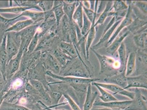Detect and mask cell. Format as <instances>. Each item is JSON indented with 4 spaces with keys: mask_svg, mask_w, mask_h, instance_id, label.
Masks as SVG:
<instances>
[{
    "mask_svg": "<svg viewBox=\"0 0 147 110\" xmlns=\"http://www.w3.org/2000/svg\"><path fill=\"white\" fill-rule=\"evenodd\" d=\"M60 75L63 76H73V77L92 78L90 70L85 63L81 60H78L72 62H69L67 65L61 68Z\"/></svg>",
    "mask_w": 147,
    "mask_h": 110,
    "instance_id": "6da1fadb",
    "label": "cell"
},
{
    "mask_svg": "<svg viewBox=\"0 0 147 110\" xmlns=\"http://www.w3.org/2000/svg\"><path fill=\"white\" fill-rule=\"evenodd\" d=\"M47 75L56 80L62 82L72 87L75 86L86 84L89 85L92 83L100 80L98 78H82L73 77V76H63L55 75L49 71H46Z\"/></svg>",
    "mask_w": 147,
    "mask_h": 110,
    "instance_id": "7a4b0ae2",
    "label": "cell"
},
{
    "mask_svg": "<svg viewBox=\"0 0 147 110\" xmlns=\"http://www.w3.org/2000/svg\"><path fill=\"white\" fill-rule=\"evenodd\" d=\"M6 35V49L8 56V64L10 60L18 54L20 46L21 40L17 33L7 32Z\"/></svg>",
    "mask_w": 147,
    "mask_h": 110,
    "instance_id": "3957f363",
    "label": "cell"
},
{
    "mask_svg": "<svg viewBox=\"0 0 147 110\" xmlns=\"http://www.w3.org/2000/svg\"><path fill=\"white\" fill-rule=\"evenodd\" d=\"M46 71L40 60L35 65L28 69V76L29 80H36L40 82L48 92L49 89L47 80Z\"/></svg>",
    "mask_w": 147,
    "mask_h": 110,
    "instance_id": "277c9868",
    "label": "cell"
},
{
    "mask_svg": "<svg viewBox=\"0 0 147 110\" xmlns=\"http://www.w3.org/2000/svg\"><path fill=\"white\" fill-rule=\"evenodd\" d=\"M42 21L30 25L19 33H17L21 40L20 46L19 51L24 53L25 50L27 49L31 41Z\"/></svg>",
    "mask_w": 147,
    "mask_h": 110,
    "instance_id": "5b68a950",
    "label": "cell"
},
{
    "mask_svg": "<svg viewBox=\"0 0 147 110\" xmlns=\"http://www.w3.org/2000/svg\"><path fill=\"white\" fill-rule=\"evenodd\" d=\"M40 61L46 71L59 75L61 69L59 63L50 52L45 51L41 52Z\"/></svg>",
    "mask_w": 147,
    "mask_h": 110,
    "instance_id": "8992f818",
    "label": "cell"
},
{
    "mask_svg": "<svg viewBox=\"0 0 147 110\" xmlns=\"http://www.w3.org/2000/svg\"><path fill=\"white\" fill-rule=\"evenodd\" d=\"M27 50H25L21 58L19 70L18 72L25 71L32 67L35 65L40 59L41 51L33 52L31 53H28Z\"/></svg>",
    "mask_w": 147,
    "mask_h": 110,
    "instance_id": "52a82bcc",
    "label": "cell"
},
{
    "mask_svg": "<svg viewBox=\"0 0 147 110\" xmlns=\"http://www.w3.org/2000/svg\"><path fill=\"white\" fill-rule=\"evenodd\" d=\"M56 36L60 41L72 43L70 37V25L67 17L64 15L57 26L55 31Z\"/></svg>",
    "mask_w": 147,
    "mask_h": 110,
    "instance_id": "ba28073f",
    "label": "cell"
},
{
    "mask_svg": "<svg viewBox=\"0 0 147 110\" xmlns=\"http://www.w3.org/2000/svg\"><path fill=\"white\" fill-rule=\"evenodd\" d=\"M91 49L93 53L100 63V74H102L105 72L116 70L117 61L113 58L105 56H102L97 53L94 50Z\"/></svg>",
    "mask_w": 147,
    "mask_h": 110,
    "instance_id": "9c48e42d",
    "label": "cell"
},
{
    "mask_svg": "<svg viewBox=\"0 0 147 110\" xmlns=\"http://www.w3.org/2000/svg\"><path fill=\"white\" fill-rule=\"evenodd\" d=\"M23 52L19 51L18 54L10 60L7 65L5 80L10 81L13 76L19 70L21 58Z\"/></svg>",
    "mask_w": 147,
    "mask_h": 110,
    "instance_id": "30bf717a",
    "label": "cell"
},
{
    "mask_svg": "<svg viewBox=\"0 0 147 110\" xmlns=\"http://www.w3.org/2000/svg\"><path fill=\"white\" fill-rule=\"evenodd\" d=\"M132 102V100L124 101H119L118 100L107 103L100 101L99 100H96L93 104V106L106 107L114 109L129 110V108Z\"/></svg>",
    "mask_w": 147,
    "mask_h": 110,
    "instance_id": "8fae6325",
    "label": "cell"
},
{
    "mask_svg": "<svg viewBox=\"0 0 147 110\" xmlns=\"http://www.w3.org/2000/svg\"><path fill=\"white\" fill-rule=\"evenodd\" d=\"M133 21V19L132 15L131 9L130 5H129L127 11L126 16L121 21V23L117 27L113 35L111 36L109 41L107 43V47L110 45L113 41H114L115 39L116 38V37L123 30V29H125V27L126 28V27L131 25Z\"/></svg>",
    "mask_w": 147,
    "mask_h": 110,
    "instance_id": "7c38bea8",
    "label": "cell"
},
{
    "mask_svg": "<svg viewBox=\"0 0 147 110\" xmlns=\"http://www.w3.org/2000/svg\"><path fill=\"white\" fill-rule=\"evenodd\" d=\"M96 84L100 86L104 89L112 92L114 94H119L121 96H127L131 100H133L134 96V92H131L119 86L109 84H104V83L95 82Z\"/></svg>",
    "mask_w": 147,
    "mask_h": 110,
    "instance_id": "4fadbf2b",
    "label": "cell"
},
{
    "mask_svg": "<svg viewBox=\"0 0 147 110\" xmlns=\"http://www.w3.org/2000/svg\"><path fill=\"white\" fill-rule=\"evenodd\" d=\"M127 86L125 90L135 88L147 89V79L146 75H141L135 76L127 77Z\"/></svg>",
    "mask_w": 147,
    "mask_h": 110,
    "instance_id": "5bb4252c",
    "label": "cell"
},
{
    "mask_svg": "<svg viewBox=\"0 0 147 110\" xmlns=\"http://www.w3.org/2000/svg\"><path fill=\"white\" fill-rule=\"evenodd\" d=\"M131 31L127 28H125L119 33L111 44L106 49L107 52L112 56L114 55L117 52L121 43L125 37L130 33Z\"/></svg>",
    "mask_w": 147,
    "mask_h": 110,
    "instance_id": "9a60e30c",
    "label": "cell"
},
{
    "mask_svg": "<svg viewBox=\"0 0 147 110\" xmlns=\"http://www.w3.org/2000/svg\"><path fill=\"white\" fill-rule=\"evenodd\" d=\"M134 96L129 108V110H147L146 98L143 96L140 90L135 88Z\"/></svg>",
    "mask_w": 147,
    "mask_h": 110,
    "instance_id": "2e32d148",
    "label": "cell"
},
{
    "mask_svg": "<svg viewBox=\"0 0 147 110\" xmlns=\"http://www.w3.org/2000/svg\"><path fill=\"white\" fill-rule=\"evenodd\" d=\"M29 82L36 91L41 100H43L47 103L48 105L51 107V99L42 83L37 80L32 79H29Z\"/></svg>",
    "mask_w": 147,
    "mask_h": 110,
    "instance_id": "e0dca14e",
    "label": "cell"
},
{
    "mask_svg": "<svg viewBox=\"0 0 147 110\" xmlns=\"http://www.w3.org/2000/svg\"><path fill=\"white\" fill-rule=\"evenodd\" d=\"M22 16L29 17L30 19L34 22V24L42 22L45 20V13L42 12H34L27 10L23 12L18 16L12 19H10L8 22L9 25L12 24L13 22L16 20L17 19Z\"/></svg>",
    "mask_w": 147,
    "mask_h": 110,
    "instance_id": "ac0fdd59",
    "label": "cell"
},
{
    "mask_svg": "<svg viewBox=\"0 0 147 110\" xmlns=\"http://www.w3.org/2000/svg\"><path fill=\"white\" fill-rule=\"evenodd\" d=\"M58 46L63 52L73 59H75L79 57L80 59L84 62L80 56L79 52L76 49L72 43L60 41L59 43Z\"/></svg>",
    "mask_w": 147,
    "mask_h": 110,
    "instance_id": "d6986e66",
    "label": "cell"
},
{
    "mask_svg": "<svg viewBox=\"0 0 147 110\" xmlns=\"http://www.w3.org/2000/svg\"><path fill=\"white\" fill-rule=\"evenodd\" d=\"M125 70L119 72L112 76L105 78L104 81L107 84H115L125 89L127 86V77L125 75Z\"/></svg>",
    "mask_w": 147,
    "mask_h": 110,
    "instance_id": "ffe728a7",
    "label": "cell"
},
{
    "mask_svg": "<svg viewBox=\"0 0 147 110\" xmlns=\"http://www.w3.org/2000/svg\"><path fill=\"white\" fill-rule=\"evenodd\" d=\"M123 19L119 20L116 21L111 28H109L104 34L102 35V37L97 43L92 46L91 49L94 50H97L103 46L105 43L108 42L111 36L113 35L115 30L117 29V26L122 21Z\"/></svg>",
    "mask_w": 147,
    "mask_h": 110,
    "instance_id": "44dd1931",
    "label": "cell"
},
{
    "mask_svg": "<svg viewBox=\"0 0 147 110\" xmlns=\"http://www.w3.org/2000/svg\"><path fill=\"white\" fill-rule=\"evenodd\" d=\"M49 52L55 58L61 68L64 67L67 65L68 63L73 60L63 52L59 47L58 45L55 47Z\"/></svg>",
    "mask_w": 147,
    "mask_h": 110,
    "instance_id": "7402d4cb",
    "label": "cell"
},
{
    "mask_svg": "<svg viewBox=\"0 0 147 110\" xmlns=\"http://www.w3.org/2000/svg\"><path fill=\"white\" fill-rule=\"evenodd\" d=\"M6 35L4 37L0 47V63L3 76L5 80V74L8 61V56L6 49Z\"/></svg>",
    "mask_w": 147,
    "mask_h": 110,
    "instance_id": "603a6c76",
    "label": "cell"
},
{
    "mask_svg": "<svg viewBox=\"0 0 147 110\" xmlns=\"http://www.w3.org/2000/svg\"><path fill=\"white\" fill-rule=\"evenodd\" d=\"M80 1H63V9L65 15L69 21H73V16L76 8L80 4Z\"/></svg>",
    "mask_w": 147,
    "mask_h": 110,
    "instance_id": "cb8c5ba5",
    "label": "cell"
},
{
    "mask_svg": "<svg viewBox=\"0 0 147 110\" xmlns=\"http://www.w3.org/2000/svg\"><path fill=\"white\" fill-rule=\"evenodd\" d=\"M98 94L97 92H93L92 90L91 84H89L87 91L86 98L84 105L83 110L92 109Z\"/></svg>",
    "mask_w": 147,
    "mask_h": 110,
    "instance_id": "d4e9b609",
    "label": "cell"
},
{
    "mask_svg": "<svg viewBox=\"0 0 147 110\" xmlns=\"http://www.w3.org/2000/svg\"><path fill=\"white\" fill-rule=\"evenodd\" d=\"M34 24V22L30 19L25 20L18 21L14 23L10 27L7 28L6 29V32L7 33V32H12L19 33L28 27Z\"/></svg>",
    "mask_w": 147,
    "mask_h": 110,
    "instance_id": "484cf974",
    "label": "cell"
},
{
    "mask_svg": "<svg viewBox=\"0 0 147 110\" xmlns=\"http://www.w3.org/2000/svg\"><path fill=\"white\" fill-rule=\"evenodd\" d=\"M52 11L54 13L57 26L65 15L63 9V1H54Z\"/></svg>",
    "mask_w": 147,
    "mask_h": 110,
    "instance_id": "4316f807",
    "label": "cell"
},
{
    "mask_svg": "<svg viewBox=\"0 0 147 110\" xmlns=\"http://www.w3.org/2000/svg\"><path fill=\"white\" fill-rule=\"evenodd\" d=\"M136 55L134 52L129 54L125 67V75L126 77L130 76L134 72L136 68Z\"/></svg>",
    "mask_w": 147,
    "mask_h": 110,
    "instance_id": "83f0119b",
    "label": "cell"
},
{
    "mask_svg": "<svg viewBox=\"0 0 147 110\" xmlns=\"http://www.w3.org/2000/svg\"><path fill=\"white\" fill-rule=\"evenodd\" d=\"M95 22H93L92 24L91 27L87 36L85 42V51H86V59L89 60V49L92 42L94 41L96 35L95 27L94 24Z\"/></svg>",
    "mask_w": 147,
    "mask_h": 110,
    "instance_id": "f1b7e54d",
    "label": "cell"
},
{
    "mask_svg": "<svg viewBox=\"0 0 147 110\" xmlns=\"http://www.w3.org/2000/svg\"><path fill=\"white\" fill-rule=\"evenodd\" d=\"M82 2H80V4L76 8L73 16V20L79 27L82 29L83 23V10Z\"/></svg>",
    "mask_w": 147,
    "mask_h": 110,
    "instance_id": "f546056e",
    "label": "cell"
},
{
    "mask_svg": "<svg viewBox=\"0 0 147 110\" xmlns=\"http://www.w3.org/2000/svg\"><path fill=\"white\" fill-rule=\"evenodd\" d=\"M95 82L92 83L91 85L95 86L98 90L99 92L101 94V95L99 96V97L101 101L107 103V102L117 101L118 100L113 95L107 92L104 88L96 84Z\"/></svg>",
    "mask_w": 147,
    "mask_h": 110,
    "instance_id": "4dcf8cb0",
    "label": "cell"
},
{
    "mask_svg": "<svg viewBox=\"0 0 147 110\" xmlns=\"http://www.w3.org/2000/svg\"><path fill=\"white\" fill-rule=\"evenodd\" d=\"M113 1H109L106 4L103 12L101 13L99 17L96 22H95L94 26L96 27L99 25L102 24L106 19L107 17H109V13L113 9Z\"/></svg>",
    "mask_w": 147,
    "mask_h": 110,
    "instance_id": "1f68e13d",
    "label": "cell"
},
{
    "mask_svg": "<svg viewBox=\"0 0 147 110\" xmlns=\"http://www.w3.org/2000/svg\"><path fill=\"white\" fill-rule=\"evenodd\" d=\"M119 59L121 65L120 72H121L125 70V66L126 64V48L123 42L121 43V45L117 49Z\"/></svg>",
    "mask_w": 147,
    "mask_h": 110,
    "instance_id": "d6a6232c",
    "label": "cell"
},
{
    "mask_svg": "<svg viewBox=\"0 0 147 110\" xmlns=\"http://www.w3.org/2000/svg\"><path fill=\"white\" fill-rule=\"evenodd\" d=\"M0 110H32L25 106L3 100L0 107Z\"/></svg>",
    "mask_w": 147,
    "mask_h": 110,
    "instance_id": "836d02e7",
    "label": "cell"
},
{
    "mask_svg": "<svg viewBox=\"0 0 147 110\" xmlns=\"http://www.w3.org/2000/svg\"><path fill=\"white\" fill-rule=\"evenodd\" d=\"M39 1H14V2L17 6L22 7H31L36 9L39 12H42L38 6Z\"/></svg>",
    "mask_w": 147,
    "mask_h": 110,
    "instance_id": "e575fe53",
    "label": "cell"
},
{
    "mask_svg": "<svg viewBox=\"0 0 147 110\" xmlns=\"http://www.w3.org/2000/svg\"><path fill=\"white\" fill-rule=\"evenodd\" d=\"M51 99L52 107H55L58 104L63 95L61 91L56 90H50L48 92Z\"/></svg>",
    "mask_w": 147,
    "mask_h": 110,
    "instance_id": "d590c367",
    "label": "cell"
},
{
    "mask_svg": "<svg viewBox=\"0 0 147 110\" xmlns=\"http://www.w3.org/2000/svg\"><path fill=\"white\" fill-rule=\"evenodd\" d=\"M134 41L137 46L144 49L146 45L147 33L145 32L136 35L134 37Z\"/></svg>",
    "mask_w": 147,
    "mask_h": 110,
    "instance_id": "8d00e7d4",
    "label": "cell"
},
{
    "mask_svg": "<svg viewBox=\"0 0 147 110\" xmlns=\"http://www.w3.org/2000/svg\"><path fill=\"white\" fill-rule=\"evenodd\" d=\"M33 9L31 7H14L8 8L0 9V13H12L13 14H18L22 13L27 10Z\"/></svg>",
    "mask_w": 147,
    "mask_h": 110,
    "instance_id": "74e56055",
    "label": "cell"
},
{
    "mask_svg": "<svg viewBox=\"0 0 147 110\" xmlns=\"http://www.w3.org/2000/svg\"><path fill=\"white\" fill-rule=\"evenodd\" d=\"M91 26V22L88 19L83 11V23L81 29V34L82 37H87Z\"/></svg>",
    "mask_w": 147,
    "mask_h": 110,
    "instance_id": "f35d334b",
    "label": "cell"
},
{
    "mask_svg": "<svg viewBox=\"0 0 147 110\" xmlns=\"http://www.w3.org/2000/svg\"><path fill=\"white\" fill-rule=\"evenodd\" d=\"M53 1H39L38 6L43 12H47L51 10L53 6Z\"/></svg>",
    "mask_w": 147,
    "mask_h": 110,
    "instance_id": "ab89813d",
    "label": "cell"
},
{
    "mask_svg": "<svg viewBox=\"0 0 147 110\" xmlns=\"http://www.w3.org/2000/svg\"><path fill=\"white\" fill-rule=\"evenodd\" d=\"M129 6L123 1H113V9L114 10V12L123 11L128 10Z\"/></svg>",
    "mask_w": 147,
    "mask_h": 110,
    "instance_id": "60d3db41",
    "label": "cell"
},
{
    "mask_svg": "<svg viewBox=\"0 0 147 110\" xmlns=\"http://www.w3.org/2000/svg\"><path fill=\"white\" fill-rule=\"evenodd\" d=\"M39 39V34H38V32L37 31L33 38L32 39L29 44V46L28 47L27 50V52L28 53H31L34 52L37 45H38Z\"/></svg>",
    "mask_w": 147,
    "mask_h": 110,
    "instance_id": "b9f144b4",
    "label": "cell"
},
{
    "mask_svg": "<svg viewBox=\"0 0 147 110\" xmlns=\"http://www.w3.org/2000/svg\"><path fill=\"white\" fill-rule=\"evenodd\" d=\"M63 96L65 99L67 100V103H69L73 110H81L80 107H79L78 104L73 100L71 96L69 94L63 93Z\"/></svg>",
    "mask_w": 147,
    "mask_h": 110,
    "instance_id": "7bdbcfd3",
    "label": "cell"
},
{
    "mask_svg": "<svg viewBox=\"0 0 147 110\" xmlns=\"http://www.w3.org/2000/svg\"><path fill=\"white\" fill-rule=\"evenodd\" d=\"M134 4L143 13L145 14H147V2H143L142 1H135Z\"/></svg>",
    "mask_w": 147,
    "mask_h": 110,
    "instance_id": "ee69618b",
    "label": "cell"
},
{
    "mask_svg": "<svg viewBox=\"0 0 147 110\" xmlns=\"http://www.w3.org/2000/svg\"><path fill=\"white\" fill-rule=\"evenodd\" d=\"M38 104L40 105L41 106V108L44 110H54L53 109H52L51 108H50V107H49L46 105H45V103L41 101V100H39V101H38ZM66 110L65 109H60V110Z\"/></svg>",
    "mask_w": 147,
    "mask_h": 110,
    "instance_id": "f6af8a7d",
    "label": "cell"
},
{
    "mask_svg": "<svg viewBox=\"0 0 147 110\" xmlns=\"http://www.w3.org/2000/svg\"><path fill=\"white\" fill-rule=\"evenodd\" d=\"M6 90L5 87L0 92V107H1V105H2L3 102L4 100V96L5 94V92H6Z\"/></svg>",
    "mask_w": 147,
    "mask_h": 110,
    "instance_id": "bcb514c9",
    "label": "cell"
},
{
    "mask_svg": "<svg viewBox=\"0 0 147 110\" xmlns=\"http://www.w3.org/2000/svg\"><path fill=\"white\" fill-rule=\"evenodd\" d=\"M9 19H8L5 18L1 16H0V22L3 23L7 24V23L8 22H9Z\"/></svg>",
    "mask_w": 147,
    "mask_h": 110,
    "instance_id": "7dc6e473",
    "label": "cell"
},
{
    "mask_svg": "<svg viewBox=\"0 0 147 110\" xmlns=\"http://www.w3.org/2000/svg\"><path fill=\"white\" fill-rule=\"evenodd\" d=\"M91 110H127L114 109H113L106 108V107H104V108H102L92 109Z\"/></svg>",
    "mask_w": 147,
    "mask_h": 110,
    "instance_id": "c3c4849f",
    "label": "cell"
},
{
    "mask_svg": "<svg viewBox=\"0 0 147 110\" xmlns=\"http://www.w3.org/2000/svg\"><path fill=\"white\" fill-rule=\"evenodd\" d=\"M39 110H44L43 109L41 108V109H40Z\"/></svg>",
    "mask_w": 147,
    "mask_h": 110,
    "instance_id": "681fc988",
    "label": "cell"
}]
</instances>
